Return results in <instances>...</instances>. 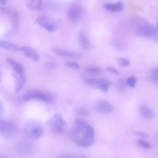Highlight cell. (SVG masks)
<instances>
[{"mask_svg": "<svg viewBox=\"0 0 158 158\" xmlns=\"http://www.w3.org/2000/svg\"><path fill=\"white\" fill-rule=\"evenodd\" d=\"M94 129L90 125L80 118L75 120L72 137L77 145L85 148L90 147L94 143Z\"/></svg>", "mask_w": 158, "mask_h": 158, "instance_id": "1", "label": "cell"}, {"mask_svg": "<svg viewBox=\"0 0 158 158\" xmlns=\"http://www.w3.org/2000/svg\"><path fill=\"white\" fill-rule=\"evenodd\" d=\"M132 19L137 26V31L140 35L148 37L156 36L157 29L143 17L136 14L132 15Z\"/></svg>", "mask_w": 158, "mask_h": 158, "instance_id": "2", "label": "cell"}, {"mask_svg": "<svg viewBox=\"0 0 158 158\" xmlns=\"http://www.w3.org/2000/svg\"><path fill=\"white\" fill-rule=\"evenodd\" d=\"M23 130L26 135L32 139L40 138L44 132L43 127L41 123L34 119L27 121L24 124Z\"/></svg>", "mask_w": 158, "mask_h": 158, "instance_id": "3", "label": "cell"}, {"mask_svg": "<svg viewBox=\"0 0 158 158\" xmlns=\"http://www.w3.org/2000/svg\"><path fill=\"white\" fill-rule=\"evenodd\" d=\"M23 100L26 102L38 100L47 103L53 102L56 99L53 94L41 91L33 90L27 92L23 96Z\"/></svg>", "mask_w": 158, "mask_h": 158, "instance_id": "4", "label": "cell"}, {"mask_svg": "<svg viewBox=\"0 0 158 158\" xmlns=\"http://www.w3.org/2000/svg\"><path fill=\"white\" fill-rule=\"evenodd\" d=\"M18 127L13 122L7 120H0V136L7 139L15 138L18 133Z\"/></svg>", "mask_w": 158, "mask_h": 158, "instance_id": "5", "label": "cell"}, {"mask_svg": "<svg viewBox=\"0 0 158 158\" xmlns=\"http://www.w3.org/2000/svg\"><path fill=\"white\" fill-rule=\"evenodd\" d=\"M46 124L52 131L56 134H60L64 132L66 126V123L59 112L55 113L48 121Z\"/></svg>", "mask_w": 158, "mask_h": 158, "instance_id": "6", "label": "cell"}, {"mask_svg": "<svg viewBox=\"0 0 158 158\" xmlns=\"http://www.w3.org/2000/svg\"><path fill=\"white\" fill-rule=\"evenodd\" d=\"M84 9L82 6L78 4H74L70 6L67 13L69 20L73 23L79 22L83 17Z\"/></svg>", "mask_w": 158, "mask_h": 158, "instance_id": "7", "label": "cell"}, {"mask_svg": "<svg viewBox=\"0 0 158 158\" xmlns=\"http://www.w3.org/2000/svg\"><path fill=\"white\" fill-rule=\"evenodd\" d=\"M36 23L50 32H53L56 30L58 26L55 21L51 18L45 15H41L36 19Z\"/></svg>", "mask_w": 158, "mask_h": 158, "instance_id": "8", "label": "cell"}, {"mask_svg": "<svg viewBox=\"0 0 158 158\" xmlns=\"http://www.w3.org/2000/svg\"><path fill=\"white\" fill-rule=\"evenodd\" d=\"M15 151L21 155H27L33 152L34 147L30 143L26 141H19L16 143L14 147Z\"/></svg>", "mask_w": 158, "mask_h": 158, "instance_id": "9", "label": "cell"}, {"mask_svg": "<svg viewBox=\"0 0 158 158\" xmlns=\"http://www.w3.org/2000/svg\"><path fill=\"white\" fill-rule=\"evenodd\" d=\"M95 110L102 113H110L113 110V106L111 103L105 100H100L96 102L95 105Z\"/></svg>", "mask_w": 158, "mask_h": 158, "instance_id": "10", "label": "cell"}, {"mask_svg": "<svg viewBox=\"0 0 158 158\" xmlns=\"http://www.w3.org/2000/svg\"><path fill=\"white\" fill-rule=\"evenodd\" d=\"M25 56L34 60L38 61L40 59V56L37 51L33 48L28 46L23 47L21 48Z\"/></svg>", "mask_w": 158, "mask_h": 158, "instance_id": "11", "label": "cell"}, {"mask_svg": "<svg viewBox=\"0 0 158 158\" xmlns=\"http://www.w3.org/2000/svg\"><path fill=\"white\" fill-rule=\"evenodd\" d=\"M139 112L141 116L146 119H152L155 116V113L153 110L145 105H142L139 106Z\"/></svg>", "mask_w": 158, "mask_h": 158, "instance_id": "12", "label": "cell"}, {"mask_svg": "<svg viewBox=\"0 0 158 158\" xmlns=\"http://www.w3.org/2000/svg\"><path fill=\"white\" fill-rule=\"evenodd\" d=\"M6 14L10 17L14 28H16L20 21L19 16L18 12L15 10L7 8Z\"/></svg>", "mask_w": 158, "mask_h": 158, "instance_id": "13", "label": "cell"}, {"mask_svg": "<svg viewBox=\"0 0 158 158\" xmlns=\"http://www.w3.org/2000/svg\"><path fill=\"white\" fill-rule=\"evenodd\" d=\"M52 51L56 54L64 57L75 58L78 57L79 56L74 52L59 48H53Z\"/></svg>", "mask_w": 158, "mask_h": 158, "instance_id": "14", "label": "cell"}, {"mask_svg": "<svg viewBox=\"0 0 158 158\" xmlns=\"http://www.w3.org/2000/svg\"><path fill=\"white\" fill-rule=\"evenodd\" d=\"M104 8L106 10L113 12H118L123 10L124 6L121 1L116 3H107L104 5Z\"/></svg>", "mask_w": 158, "mask_h": 158, "instance_id": "15", "label": "cell"}, {"mask_svg": "<svg viewBox=\"0 0 158 158\" xmlns=\"http://www.w3.org/2000/svg\"><path fill=\"white\" fill-rule=\"evenodd\" d=\"M7 62L12 66L14 71L21 76H24V69L23 66L15 60L10 58H6Z\"/></svg>", "mask_w": 158, "mask_h": 158, "instance_id": "16", "label": "cell"}, {"mask_svg": "<svg viewBox=\"0 0 158 158\" xmlns=\"http://www.w3.org/2000/svg\"><path fill=\"white\" fill-rule=\"evenodd\" d=\"M78 43L80 47L83 49L89 50L90 47L89 41L83 33L80 32L78 34Z\"/></svg>", "mask_w": 158, "mask_h": 158, "instance_id": "17", "label": "cell"}, {"mask_svg": "<svg viewBox=\"0 0 158 158\" xmlns=\"http://www.w3.org/2000/svg\"><path fill=\"white\" fill-rule=\"evenodd\" d=\"M27 5L31 10H40L42 7L41 0H27Z\"/></svg>", "mask_w": 158, "mask_h": 158, "instance_id": "18", "label": "cell"}, {"mask_svg": "<svg viewBox=\"0 0 158 158\" xmlns=\"http://www.w3.org/2000/svg\"><path fill=\"white\" fill-rule=\"evenodd\" d=\"M106 81V80L104 78H89L85 80V82L87 84L95 86L98 88L101 84Z\"/></svg>", "mask_w": 158, "mask_h": 158, "instance_id": "19", "label": "cell"}, {"mask_svg": "<svg viewBox=\"0 0 158 158\" xmlns=\"http://www.w3.org/2000/svg\"><path fill=\"white\" fill-rule=\"evenodd\" d=\"M0 47L10 51H15L19 50L15 44L2 40H0Z\"/></svg>", "mask_w": 158, "mask_h": 158, "instance_id": "20", "label": "cell"}, {"mask_svg": "<svg viewBox=\"0 0 158 158\" xmlns=\"http://www.w3.org/2000/svg\"><path fill=\"white\" fill-rule=\"evenodd\" d=\"M64 65L66 67H69L75 70H78L80 68V65L76 62H67L64 63Z\"/></svg>", "mask_w": 158, "mask_h": 158, "instance_id": "21", "label": "cell"}, {"mask_svg": "<svg viewBox=\"0 0 158 158\" xmlns=\"http://www.w3.org/2000/svg\"><path fill=\"white\" fill-rule=\"evenodd\" d=\"M76 113L78 115L83 116H87L89 115L90 111L84 107H80L76 110Z\"/></svg>", "mask_w": 158, "mask_h": 158, "instance_id": "22", "label": "cell"}, {"mask_svg": "<svg viewBox=\"0 0 158 158\" xmlns=\"http://www.w3.org/2000/svg\"><path fill=\"white\" fill-rule=\"evenodd\" d=\"M117 60L118 65L122 67L127 66L130 63L129 60L125 58L120 57Z\"/></svg>", "mask_w": 158, "mask_h": 158, "instance_id": "23", "label": "cell"}, {"mask_svg": "<svg viewBox=\"0 0 158 158\" xmlns=\"http://www.w3.org/2000/svg\"><path fill=\"white\" fill-rule=\"evenodd\" d=\"M112 82H105L101 84L98 88L103 92H106L109 87L112 84Z\"/></svg>", "mask_w": 158, "mask_h": 158, "instance_id": "24", "label": "cell"}, {"mask_svg": "<svg viewBox=\"0 0 158 158\" xmlns=\"http://www.w3.org/2000/svg\"><path fill=\"white\" fill-rule=\"evenodd\" d=\"M158 70L157 68L153 69L151 71L150 77L152 80L156 83L158 81Z\"/></svg>", "mask_w": 158, "mask_h": 158, "instance_id": "25", "label": "cell"}, {"mask_svg": "<svg viewBox=\"0 0 158 158\" xmlns=\"http://www.w3.org/2000/svg\"><path fill=\"white\" fill-rule=\"evenodd\" d=\"M138 143L141 147L144 149H150L152 148L151 144L141 139L138 140Z\"/></svg>", "mask_w": 158, "mask_h": 158, "instance_id": "26", "label": "cell"}, {"mask_svg": "<svg viewBox=\"0 0 158 158\" xmlns=\"http://www.w3.org/2000/svg\"><path fill=\"white\" fill-rule=\"evenodd\" d=\"M87 72L90 73L97 74L100 73L101 70L98 67L95 66H89L86 68Z\"/></svg>", "mask_w": 158, "mask_h": 158, "instance_id": "27", "label": "cell"}, {"mask_svg": "<svg viewBox=\"0 0 158 158\" xmlns=\"http://www.w3.org/2000/svg\"><path fill=\"white\" fill-rule=\"evenodd\" d=\"M128 6L133 10L141 12L143 11V10L140 6L135 5L133 3V2L131 1L128 2Z\"/></svg>", "mask_w": 158, "mask_h": 158, "instance_id": "28", "label": "cell"}, {"mask_svg": "<svg viewBox=\"0 0 158 158\" xmlns=\"http://www.w3.org/2000/svg\"><path fill=\"white\" fill-rule=\"evenodd\" d=\"M15 86V93L18 94L22 89L23 85L24 83L20 79H17Z\"/></svg>", "mask_w": 158, "mask_h": 158, "instance_id": "29", "label": "cell"}, {"mask_svg": "<svg viewBox=\"0 0 158 158\" xmlns=\"http://www.w3.org/2000/svg\"><path fill=\"white\" fill-rule=\"evenodd\" d=\"M136 81V78L134 76L129 77L127 80V84L131 87H134Z\"/></svg>", "mask_w": 158, "mask_h": 158, "instance_id": "30", "label": "cell"}, {"mask_svg": "<svg viewBox=\"0 0 158 158\" xmlns=\"http://www.w3.org/2000/svg\"><path fill=\"white\" fill-rule=\"evenodd\" d=\"M5 112V106L3 102L0 100V120L3 118Z\"/></svg>", "mask_w": 158, "mask_h": 158, "instance_id": "31", "label": "cell"}, {"mask_svg": "<svg viewBox=\"0 0 158 158\" xmlns=\"http://www.w3.org/2000/svg\"><path fill=\"white\" fill-rule=\"evenodd\" d=\"M135 134L137 136L144 138H148L149 137V135L141 131H135Z\"/></svg>", "mask_w": 158, "mask_h": 158, "instance_id": "32", "label": "cell"}, {"mask_svg": "<svg viewBox=\"0 0 158 158\" xmlns=\"http://www.w3.org/2000/svg\"><path fill=\"white\" fill-rule=\"evenodd\" d=\"M106 71L110 72L113 74L115 75H119L120 74V73L116 69L113 67L110 66L106 68Z\"/></svg>", "mask_w": 158, "mask_h": 158, "instance_id": "33", "label": "cell"}, {"mask_svg": "<svg viewBox=\"0 0 158 158\" xmlns=\"http://www.w3.org/2000/svg\"><path fill=\"white\" fill-rule=\"evenodd\" d=\"M47 65L50 67H54L56 66V65L53 63H50L48 64Z\"/></svg>", "mask_w": 158, "mask_h": 158, "instance_id": "34", "label": "cell"}, {"mask_svg": "<svg viewBox=\"0 0 158 158\" xmlns=\"http://www.w3.org/2000/svg\"><path fill=\"white\" fill-rule=\"evenodd\" d=\"M7 2V0H0V3L2 5L5 4Z\"/></svg>", "mask_w": 158, "mask_h": 158, "instance_id": "35", "label": "cell"}]
</instances>
